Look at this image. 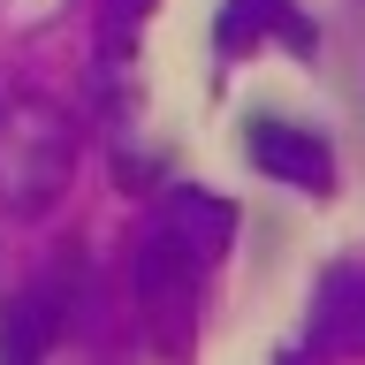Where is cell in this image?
<instances>
[{
	"mask_svg": "<svg viewBox=\"0 0 365 365\" xmlns=\"http://www.w3.org/2000/svg\"><path fill=\"white\" fill-rule=\"evenodd\" d=\"M228 236H236V213L205 190H168L160 213L145 221V236L130 251V289H137V312H145L160 350H190L198 289L213 274V259L228 251Z\"/></svg>",
	"mask_w": 365,
	"mask_h": 365,
	"instance_id": "obj_1",
	"label": "cell"
},
{
	"mask_svg": "<svg viewBox=\"0 0 365 365\" xmlns=\"http://www.w3.org/2000/svg\"><path fill=\"white\" fill-rule=\"evenodd\" d=\"M76 153H84V130L53 91L0 84V213L16 221L53 213L76 175Z\"/></svg>",
	"mask_w": 365,
	"mask_h": 365,
	"instance_id": "obj_2",
	"label": "cell"
},
{
	"mask_svg": "<svg viewBox=\"0 0 365 365\" xmlns=\"http://www.w3.org/2000/svg\"><path fill=\"white\" fill-rule=\"evenodd\" d=\"M244 160L259 175L304 190V198H327L335 190V145H327V130L297 122V114H251L244 122Z\"/></svg>",
	"mask_w": 365,
	"mask_h": 365,
	"instance_id": "obj_3",
	"label": "cell"
},
{
	"mask_svg": "<svg viewBox=\"0 0 365 365\" xmlns=\"http://www.w3.org/2000/svg\"><path fill=\"white\" fill-rule=\"evenodd\" d=\"M61 335H68V267H53L0 304V365H38Z\"/></svg>",
	"mask_w": 365,
	"mask_h": 365,
	"instance_id": "obj_4",
	"label": "cell"
},
{
	"mask_svg": "<svg viewBox=\"0 0 365 365\" xmlns=\"http://www.w3.org/2000/svg\"><path fill=\"white\" fill-rule=\"evenodd\" d=\"M267 38H289V46L312 53L319 31L297 16V0H221V53H236V46H267Z\"/></svg>",
	"mask_w": 365,
	"mask_h": 365,
	"instance_id": "obj_5",
	"label": "cell"
},
{
	"mask_svg": "<svg viewBox=\"0 0 365 365\" xmlns=\"http://www.w3.org/2000/svg\"><path fill=\"white\" fill-rule=\"evenodd\" d=\"M358 350V267H327L312 297V358Z\"/></svg>",
	"mask_w": 365,
	"mask_h": 365,
	"instance_id": "obj_6",
	"label": "cell"
}]
</instances>
